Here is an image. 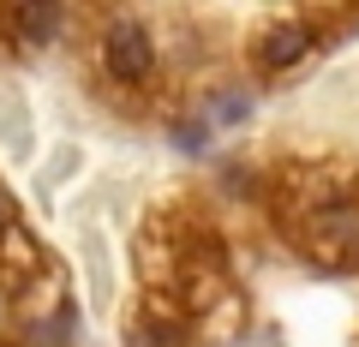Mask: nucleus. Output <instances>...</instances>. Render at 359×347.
<instances>
[{"label":"nucleus","instance_id":"nucleus-3","mask_svg":"<svg viewBox=\"0 0 359 347\" xmlns=\"http://www.w3.org/2000/svg\"><path fill=\"white\" fill-rule=\"evenodd\" d=\"M306 54H311V30L299 25V18L294 25H269L264 36H257V60L264 66H294V60H306Z\"/></svg>","mask_w":359,"mask_h":347},{"label":"nucleus","instance_id":"nucleus-6","mask_svg":"<svg viewBox=\"0 0 359 347\" xmlns=\"http://www.w3.org/2000/svg\"><path fill=\"white\" fill-rule=\"evenodd\" d=\"M6 222H13V198L0 192V233H6Z\"/></svg>","mask_w":359,"mask_h":347},{"label":"nucleus","instance_id":"nucleus-4","mask_svg":"<svg viewBox=\"0 0 359 347\" xmlns=\"http://www.w3.org/2000/svg\"><path fill=\"white\" fill-rule=\"evenodd\" d=\"M132 347H186V335L174 329V323H132Z\"/></svg>","mask_w":359,"mask_h":347},{"label":"nucleus","instance_id":"nucleus-1","mask_svg":"<svg viewBox=\"0 0 359 347\" xmlns=\"http://www.w3.org/2000/svg\"><path fill=\"white\" fill-rule=\"evenodd\" d=\"M102 60H108V72H114L120 84H144V78H150V66H156L150 30L132 25V18H120V25L108 30V42H102Z\"/></svg>","mask_w":359,"mask_h":347},{"label":"nucleus","instance_id":"nucleus-5","mask_svg":"<svg viewBox=\"0 0 359 347\" xmlns=\"http://www.w3.org/2000/svg\"><path fill=\"white\" fill-rule=\"evenodd\" d=\"M13 25L25 30L30 42H48L54 30H60V13H54V6H36V13H13Z\"/></svg>","mask_w":359,"mask_h":347},{"label":"nucleus","instance_id":"nucleus-2","mask_svg":"<svg viewBox=\"0 0 359 347\" xmlns=\"http://www.w3.org/2000/svg\"><path fill=\"white\" fill-rule=\"evenodd\" d=\"M306 245L323 264H341V270L359 264V210H323V216H311Z\"/></svg>","mask_w":359,"mask_h":347}]
</instances>
